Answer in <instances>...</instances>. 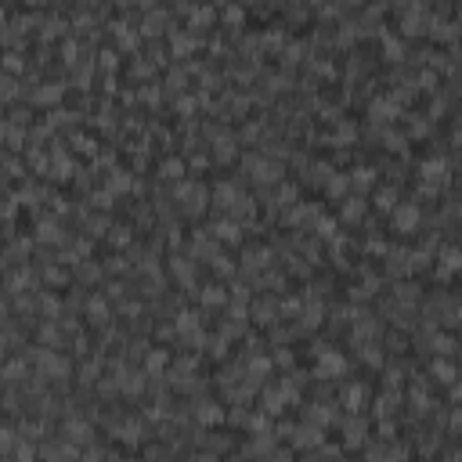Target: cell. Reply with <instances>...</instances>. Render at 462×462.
Returning <instances> with one entry per match:
<instances>
[{"mask_svg":"<svg viewBox=\"0 0 462 462\" xmlns=\"http://www.w3.org/2000/svg\"><path fill=\"white\" fill-rule=\"evenodd\" d=\"M343 368H347V358L336 354V350H325V354L318 358V372H321V375H343Z\"/></svg>","mask_w":462,"mask_h":462,"instance_id":"1","label":"cell"},{"mask_svg":"<svg viewBox=\"0 0 462 462\" xmlns=\"http://www.w3.org/2000/svg\"><path fill=\"white\" fill-rule=\"evenodd\" d=\"M394 224H397L401 231H412V228L419 224V206H415V202L397 206V209H394Z\"/></svg>","mask_w":462,"mask_h":462,"instance_id":"2","label":"cell"},{"mask_svg":"<svg viewBox=\"0 0 462 462\" xmlns=\"http://www.w3.org/2000/svg\"><path fill=\"white\" fill-rule=\"evenodd\" d=\"M58 98H62V87H58V83H44V87H40V91L33 94V101H40V105L58 101Z\"/></svg>","mask_w":462,"mask_h":462,"instance_id":"3","label":"cell"},{"mask_svg":"<svg viewBox=\"0 0 462 462\" xmlns=\"http://www.w3.org/2000/svg\"><path fill=\"white\" fill-rule=\"evenodd\" d=\"M433 375H437L441 383H455V365L444 361V358H437V361H433Z\"/></svg>","mask_w":462,"mask_h":462,"instance_id":"4","label":"cell"},{"mask_svg":"<svg viewBox=\"0 0 462 462\" xmlns=\"http://www.w3.org/2000/svg\"><path fill=\"white\" fill-rule=\"evenodd\" d=\"M423 177H426V181H441V177H444V162H437V159L423 162Z\"/></svg>","mask_w":462,"mask_h":462,"instance_id":"5","label":"cell"},{"mask_svg":"<svg viewBox=\"0 0 462 462\" xmlns=\"http://www.w3.org/2000/svg\"><path fill=\"white\" fill-rule=\"evenodd\" d=\"M455 267H462V253H458V249H448V253H444V267H441V275H448V271H455Z\"/></svg>","mask_w":462,"mask_h":462,"instance_id":"6","label":"cell"},{"mask_svg":"<svg viewBox=\"0 0 462 462\" xmlns=\"http://www.w3.org/2000/svg\"><path fill=\"white\" fill-rule=\"evenodd\" d=\"M217 238H231V242H235V238H238V224H235V221H221V224H217Z\"/></svg>","mask_w":462,"mask_h":462,"instance_id":"7","label":"cell"},{"mask_svg":"<svg viewBox=\"0 0 462 462\" xmlns=\"http://www.w3.org/2000/svg\"><path fill=\"white\" fill-rule=\"evenodd\" d=\"M361 213H365V202H361V199H350V202L343 206V217H347V221H358Z\"/></svg>","mask_w":462,"mask_h":462,"instance_id":"8","label":"cell"},{"mask_svg":"<svg viewBox=\"0 0 462 462\" xmlns=\"http://www.w3.org/2000/svg\"><path fill=\"white\" fill-rule=\"evenodd\" d=\"M40 238H44V242H55V238H62L58 224H55V221H44V224H40Z\"/></svg>","mask_w":462,"mask_h":462,"instance_id":"9","label":"cell"},{"mask_svg":"<svg viewBox=\"0 0 462 462\" xmlns=\"http://www.w3.org/2000/svg\"><path fill=\"white\" fill-rule=\"evenodd\" d=\"M192 47H195V40H192V36H184V33L174 36V51H177V55H188Z\"/></svg>","mask_w":462,"mask_h":462,"instance_id":"10","label":"cell"},{"mask_svg":"<svg viewBox=\"0 0 462 462\" xmlns=\"http://www.w3.org/2000/svg\"><path fill=\"white\" fill-rule=\"evenodd\" d=\"M209 22H213V11L209 8H195L192 11V25H209Z\"/></svg>","mask_w":462,"mask_h":462,"instance_id":"11","label":"cell"},{"mask_svg":"<svg viewBox=\"0 0 462 462\" xmlns=\"http://www.w3.org/2000/svg\"><path fill=\"white\" fill-rule=\"evenodd\" d=\"M217 199H221V206H235L238 192H235V188H228V184H221V188H217Z\"/></svg>","mask_w":462,"mask_h":462,"instance_id":"12","label":"cell"},{"mask_svg":"<svg viewBox=\"0 0 462 462\" xmlns=\"http://www.w3.org/2000/svg\"><path fill=\"white\" fill-rule=\"evenodd\" d=\"M162 174H166V177H174V181H177V177H184V162H181V159L166 162V166H162Z\"/></svg>","mask_w":462,"mask_h":462,"instance_id":"13","label":"cell"},{"mask_svg":"<svg viewBox=\"0 0 462 462\" xmlns=\"http://www.w3.org/2000/svg\"><path fill=\"white\" fill-rule=\"evenodd\" d=\"M365 441V426L361 423H350V430H347V444H361Z\"/></svg>","mask_w":462,"mask_h":462,"instance_id":"14","label":"cell"},{"mask_svg":"<svg viewBox=\"0 0 462 462\" xmlns=\"http://www.w3.org/2000/svg\"><path fill=\"white\" fill-rule=\"evenodd\" d=\"M202 300H206V304H221V300H224V289H221V285H209V289L202 292Z\"/></svg>","mask_w":462,"mask_h":462,"instance_id":"15","label":"cell"},{"mask_svg":"<svg viewBox=\"0 0 462 462\" xmlns=\"http://www.w3.org/2000/svg\"><path fill=\"white\" fill-rule=\"evenodd\" d=\"M433 347H437V354H451L455 350V340H451V336H437Z\"/></svg>","mask_w":462,"mask_h":462,"instance_id":"16","label":"cell"},{"mask_svg":"<svg viewBox=\"0 0 462 462\" xmlns=\"http://www.w3.org/2000/svg\"><path fill=\"white\" fill-rule=\"evenodd\" d=\"M199 419H202V423H217V419H221V408L206 404V408H199Z\"/></svg>","mask_w":462,"mask_h":462,"instance_id":"17","label":"cell"},{"mask_svg":"<svg viewBox=\"0 0 462 462\" xmlns=\"http://www.w3.org/2000/svg\"><path fill=\"white\" fill-rule=\"evenodd\" d=\"M372 181H375L372 170H365V166H361V170H354V184H358V188H368Z\"/></svg>","mask_w":462,"mask_h":462,"instance_id":"18","label":"cell"},{"mask_svg":"<svg viewBox=\"0 0 462 462\" xmlns=\"http://www.w3.org/2000/svg\"><path fill=\"white\" fill-rule=\"evenodd\" d=\"M314 441H321L318 430H300V433H296V444H314Z\"/></svg>","mask_w":462,"mask_h":462,"instance_id":"19","label":"cell"},{"mask_svg":"<svg viewBox=\"0 0 462 462\" xmlns=\"http://www.w3.org/2000/svg\"><path fill=\"white\" fill-rule=\"evenodd\" d=\"M159 25H162V11H152V15H148V25H145V33H159Z\"/></svg>","mask_w":462,"mask_h":462,"instance_id":"20","label":"cell"},{"mask_svg":"<svg viewBox=\"0 0 462 462\" xmlns=\"http://www.w3.org/2000/svg\"><path fill=\"white\" fill-rule=\"evenodd\" d=\"M162 365H166V354H162V350H155V354L148 358V372H159Z\"/></svg>","mask_w":462,"mask_h":462,"instance_id":"21","label":"cell"},{"mask_svg":"<svg viewBox=\"0 0 462 462\" xmlns=\"http://www.w3.org/2000/svg\"><path fill=\"white\" fill-rule=\"evenodd\" d=\"M361 401H365V387H350V408L354 412L361 408Z\"/></svg>","mask_w":462,"mask_h":462,"instance_id":"22","label":"cell"},{"mask_svg":"<svg viewBox=\"0 0 462 462\" xmlns=\"http://www.w3.org/2000/svg\"><path fill=\"white\" fill-rule=\"evenodd\" d=\"M343 188H347V177H343V174H336V177L329 181V192H332V195H340Z\"/></svg>","mask_w":462,"mask_h":462,"instance_id":"23","label":"cell"},{"mask_svg":"<svg viewBox=\"0 0 462 462\" xmlns=\"http://www.w3.org/2000/svg\"><path fill=\"white\" fill-rule=\"evenodd\" d=\"M383 44H387V55L390 58H401V44H397L394 36H383Z\"/></svg>","mask_w":462,"mask_h":462,"instance_id":"24","label":"cell"},{"mask_svg":"<svg viewBox=\"0 0 462 462\" xmlns=\"http://www.w3.org/2000/svg\"><path fill=\"white\" fill-rule=\"evenodd\" d=\"M141 383H145V379H141V375H138V372H130V375H127V379H123V387H127V390H141Z\"/></svg>","mask_w":462,"mask_h":462,"instance_id":"25","label":"cell"},{"mask_svg":"<svg viewBox=\"0 0 462 462\" xmlns=\"http://www.w3.org/2000/svg\"><path fill=\"white\" fill-rule=\"evenodd\" d=\"M361 354H365V361H368V365H379V350H372V343H365V350H361Z\"/></svg>","mask_w":462,"mask_h":462,"instance_id":"26","label":"cell"},{"mask_svg":"<svg viewBox=\"0 0 462 462\" xmlns=\"http://www.w3.org/2000/svg\"><path fill=\"white\" fill-rule=\"evenodd\" d=\"M69 430H72V433H69L72 441H83V437H91V430H87V426H79V423H76V426H69Z\"/></svg>","mask_w":462,"mask_h":462,"instance_id":"27","label":"cell"},{"mask_svg":"<svg viewBox=\"0 0 462 462\" xmlns=\"http://www.w3.org/2000/svg\"><path fill=\"white\" fill-rule=\"evenodd\" d=\"M108 184H112V188H127V184H130V177H127V174H112V181H108Z\"/></svg>","mask_w":462,"mask_h":462,"instance_id":"28","label":"cell"},{"mask_svg":"<svg viewBox=\"0 0 462 462\" xmlns=\"http://www.w3.org/2000/svg\"><path fill=\"white\" fill-rule=\"evenodd\" d=\"M224 18H228V25H231V22L238 25V22H242V11H238V8H228V11H224Z\"/></svg>","mask_w":462,"mask_h":462,"instance_id":"29","label":"cell"},{"mask_svg":"<svg viewBox=\"0 0 462 462\" xmlns=\"http://www.w3.org/2000/svg\"><path fill=\"white\" fill-rule=\"evenodd\" d=\"M91 314L101 321V318H105V304H101V300H91Z\"/></svg>","mask_w":462,"mask_h":462,"instance_id":"30","label":"cell"},{"mask_svg":"<svg viewBox=\"0 0 462 462\" xmlns=\"http://www.w3.org/2000/svg\"><path fill=\"white\" fill-rule=\"evenodd\" d=\"M257 318L260 321H271V304H257Z\"/></svg>","mask_w":462,"mask_h":462,"instance_id":"31","label":"cell"},{"mask_svg":"<svg viewBox=\"0 0 462 462\" xmlns=\"http://www.w3.org/2000/svg\"><path fill=\"white\" fill-rule=\"evenodd\" d=\"M181 329H184V332H188V329H195V314H188V311H184V314H181Z\"/></svg>","mask_w":462,"mask_h":462,"instance_id":"32","label":"cell"},{"mask_svg":"<svg viewBox=\"0 0 462 462\" xmlns=\"http://www.w3.org/2000/svg\"><path fill=\"white\" fill-rule=\"evenodd\" d=\"M397 296H401V300H415V285H401Z\"/></svg>","mask_w":462,"mask_h":462,"instance_id":"33","label":"cell"},{"mask_svg":"<svg viewBox=\"0 0 462 462\" xmlns=\"http://www.w3.org/2000/svg\"><path fill=\"white\" fill-rule=\"evenodd\" d=\"M47 282H65V275L58 267H47Z\"/></svg>","mask_w":462,"mask_h":462,"instance_id":"34","label":"cell"},{"mask_svg":"<svg viewBox=\"0 0 462 462\" xmlns=\"http://www.w3.org/2000/svg\"><path fill=\"white\" fill-rule=\"evenodd\" d=\"M79 275H83V278H98V267H94V264H87V267H79Z\"/></svg>","mask_w":462,"mask_h":462,"instance_id":"35","label":"cell"},{"mask_svg":"<svg viewBox=\"0 0 462 462\" xmlns=\"http://www.w3.org/2000/svg\"><path fill=\"white\" fill-rule=\"evenodd\" d=\"M379 206H383V209H390V206H394V195H390V192H383V195H379Z\"/></svg>","mask_w":462,"mask_h":462,"instance_id":"36","label":"cell"},{"mask_svg":"<svg viewBox=\"0 0 462 462\" xmlns=\"http://www.w3.org/2000/svg\"><path fill=\"white\" fill-rule=\"evenodd\" d=\"M451 423H455V430H462V412H455V419H451Z\"/></svg>","mask_w":462,"mask_h":462,"instance_id":"37","label":"cell"},{"mask_svg":"<svg viewBox=\"0 0 462 462\" xmlns=\"http://www.w3.org/2000/svg\"><path fill=\"white\" fill-rule=\"evenodd\" d=\"M141 4H145V8H152V4H155V0H141Z\"/></svg>","mask_w":462,"mask_h":462,"instance_id":"38","label":"cell"},{"mask_svg":"<svg viewBox=\"0 0 462 462\" xmlns=\"http://www.w3.org/2000/svg\"><path fill=\"white\" fill-rule=\"evenodd\" d=\"M397 4H412V0H397Z\"/></svg>","mask_w":462,"mask_h":462,"instance_id":"39","label":"cell"},{"mask_svg":"<svg viewBox=\"0 0 462 462\" xmlns=\"http://www.w3.org/2000/svg\"><path fill=\"white\" fill-rule=\"evenodd\" d=\"M458 18H462V8H458Z\"/></svg>","mask_w":462,"mask_h":462,"instance_id":"40","label":"cell"}]
</instances>
